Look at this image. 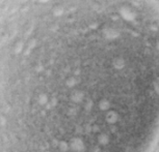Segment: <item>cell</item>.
Masks as SVG:
<instances>
[{
	"label": "cell",
	"instance_id": "cell-1",
	"mask_svg": "<svg viewBox=\"0 0 159 152\" xmlns=\"http://www.w3.org/2000/svg\"><path fill=\"white\" fill-rule=\"evenodd\" d=\"M158 129V0H0V152H148Z\"/></svg>",
	"mask_w": 159,
	"mask_h": 152
}]
</instances>
